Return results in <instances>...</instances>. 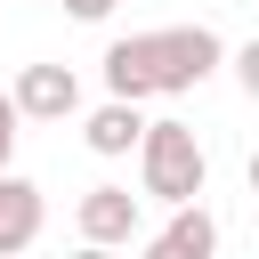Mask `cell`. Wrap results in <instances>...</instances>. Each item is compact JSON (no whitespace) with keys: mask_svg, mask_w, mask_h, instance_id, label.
<instances>
[{"mask_svg":"<svg viewBox=\"0 0 259 259\" xmlns=\"http://www.w3.org/2000/svg\"><path fill=\"white\" fill-rule=\"evenodd\" d=\"M40 219H49V202H40V186L32 178H0V259H16L32 235H40Z\"/></svg>","mask_w":259,"mask_h":259,"instance_id":"5b68a950","label":"cell"},{"mask_svg":"<svg viewBox=\"0 0 259 259\" xmlns=\"http://www.w3.org/2000/svg\"><path fill=\"white\" fill-rule=\"evenodd\" d=\"M219 251V219L202 210V202H186V210H170V227L146 243V259H210Z\"/></svg>","mask_w":259,"mask_h":259,"instance_id":"8992f818","label":"cell"},{"mask_svg":"<svg viewBox=\"0 0 259 259\" xmlns=\"http://www.w3.org/2000/svg\"><path fill=\"white\" fill-rule=\"evenodd\" d=\"M81 138H89V154H105V162H113V154H130V146L146 138V113H138L130 97H105V105L81 121Z\"/></svg>","mask_w":259,"mask_h":259,"instance_id":"52a82bcc","label":"cell"},{"mask_svg":"<svg viewBox=\"0 0 259 259\" xmlns=\"http://www.w3.org/2000/svg\"><path fill=\"white\" fill-rule=\"evenodd\" d=\"M227 65V40L210 24H162V32H130L105 49V89L113 97H186L194 81H210Z\"/></svg>","mask_w":259,"mask_h":259,"instance_id":"6da1fadb","label":"cell"},{"mask_svg":"<svg viewBox=\"0 0 259 259\" xmlns=\"http://www.w3.org/2000/svg\"><path fill=\"white\" fill-rule=\"evenodd\" d=\"M73 219H81V243L121 251V243L138 235V219H146V194H130V186H89V194L73 202Z\"/></svg>","mask_w":259,"mask_h":259,"instance_id":"277c9868","label":"cell"},{"mask_svg":"<svg viewBox=\"0 0 259 259\" xmlns=\"http://www.w3.org/2000/svg\"><path fill=\"white\" fill-rule=\"evenodd\" d=\"M8 97H16L24 121H73V113H81V73H73V65H24Z\"/></svg>","mask_w":259,"mask_h":259,"instance_id":"3957f363","label":"cell"},{"mask_svg":"<svg viewBox=\"0 0 259 259\" xmlns=\"http://www.w3.org/2000/svg\"><path fill=\"white\" fill-rule=\"evenodd\" d=\"M16 121H24V113H16V97L0 89V178H8V162H16Z\"/></svg>","mask_w":259,"mask_h":259,"instance_id":"9c48e42d","label":"cell"},{"mask_svg":"<svg viewBox=\"0 0 259 259\" xmlns=\"http://www.w3.org/2000/svg\"><path fill=\"white\" fill-rule=\"evenodd\" d=\"M243 178H251V194H259V146H251V162H243Z\"/></svg>","mask_w":259,"mask_h":259,"instance_id":"8fae6325","label":"cell"},{"mask_svg":"<svg viewBox=\"0 0 259 259\" xmlns=\"http://www.w3.org/2000/svg\"><path fill=\"white\" fill-rule=\"evenodd\" d=\"M227 65H235V81H243V97L259 105V40H243V49L227 57Z\"/></svg>","mask_w":259,"mask_h":259,"instance_id":"ba28073f","label":"cell"},{"mask_svg":"<svg viewBox=\"0 0 259 259\" xmlns=\"http://www.w3.org/2000/svg\"><path fill=\"white\" fill-rule=\"evenodd\" d=\"M113 8H121V0H65V16H81V24H105Z\"/></svg>","mask_w":259,"mask_h":259,"instance_id":"30bf717a","label":"cell"},{"mask_svg":"<svg viewBox=\"0 0 259 259\" xmlns=\"http://www.w3.org/2000/svg\"><path fill=\"white\" fill-rule=\"evenodd\" d=\"M138 178H146V194L170 202V210L202 202V178H210L202 138H194L186 121H146V138H138Z\"/></svg>","mask_w":259,"mask_h":259,"instance_id":"7a4b0ae2","label":"cell"},{"mask_svg":"<svg viewBox=\"0 0 259 259\" xmlns=\"http://www.w3.org/2000/svg\"><path fill=\"white\" fill-rule=\"evenodd\" d=\"M73 259H113V251H105V243H81V251H73Z\"/></svg>","mask_w":259,"mask_h":259,"instance_id":"7c38bea8","label":"cell"}]
</instances>
